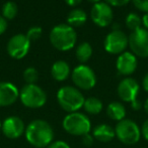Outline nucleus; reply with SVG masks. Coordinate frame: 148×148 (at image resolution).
<instances>
[{"mask_svg": "<svg viewBox=\"0 0 148 148\" xmlns=\"http://www.w3.org/2000/svg\"><path fill=\"white\" fill-rule=\"evenodd\" d=\"M57 101L59 106L68 113H74L83 107L84 97L77 88L64 86L57 92Z\"/></svg>", "mask_w": 148, "mask_h": 148, "instance_id": "obj_3", "label": "nucleus"}, {"mask_svg": "<svg viewBox=\"0 0 148 148\" xmlns=\"http://www.w3.org/2000/svg\"><path fill=\"white\" fill-rule=\"evenodd\" d=\"M1 130L9 139H17L26 132L24 121L17 116H10L2 122Z\"/></svg>", "mask_w": 148, "mask_h": 148, "instance_id": "obj_13", "label": "nucleus"}, {"mask_svg": "<svg viewBox=\"0 0 148 148\" xmlns=\"http://www.w3.org/2000/svg\"><path fill=\"white\" fill-rule=\"evenodd\" d=\"M142 24L144 25V27L148 30V12L143 15V17H142Z\"/></svg>", "mask_w": 148, "mask_h": 148, "instance_id": "obj_34", "label": "nucleus"}, {"mask_svg": "<svg viewBox=\"0 0 148 148\" xmlns=\"http://www.w3.org/2000/svg\"><path fill=\"white\" fill-rule=\"evenodd\" d=\"M1 126H2V123H1V121H0V130H1Z\"/></svg>", "mask_w": 148, "mask_h": 148, "instance_id": "obj_37", "label": "nucleus"}, {"mask_svg": "<svg viewBox=\"0 0 148 148\" xmlns=\"http://www.w3.org/2000/svg\"><path fill=\"white\" fill-rule=\"evenodd\" d=\"M19 97V91L12 83L0 82V107L14 104Z\"/></svg>", "mask_w": 148, "mask_h": 148, "instance_id": "obj_15", "label": "nucleus"}, {"mask_svg": "<svg viewBox=\"0 0 148 148\" xmlns=\"http://www.w3.org/2000/svg\"><path fill=\"white\" fill-rule=\"evenodd\" d=\"M107 114L112 120L122 121L126 116V109L120 102H112L107 108Z\"/></svg>", "mask_w": 148, "mask_h": 148, "instance_id": "obj_18", "label": "nucleus"}, {"mask_svg": "<svg viewBox=\"0 0 148 148\" xmlns=\"http://www.w3.org/2000/svg\"><path fill=\"white\" fill-rule=\"evenodd\" d=\"M7 26H8L7 20L2 15H0V35L5 32L6 29H7Z\"/></svg>", "mask_w": 148, "mask_h": 148, "instance_id": "obj_29", "label": "nucleus"}, {"mask_svg": "<svg viewBox=\"0 0 148 148\" xmlns=\"http://www.w3.org/2000/svg\"><path fill=\"white\" fill-rule=\"evenodd\" d=\"M103 102L99 99L95 97H89L85 99L84 104H83V108L88 114L91 115H97V114L101 113L103 110Z\"/></svg>", "mask_w": 148, "mask_h": 148, "instance_id": "obj_20", "label": "nucleus"}, {"mask_svg": "<svg viewBox=\"0 0 148 148\" xmlns=\"http://www.w3.org/2000/svg\"><path fill=\"white\" fill-rule=\"evenodd\" d=\"M31 47V40L26 34L18 33L9 39L7 43V53L12 59L22 60L28 55Z\"/></svg>", "mask_w": 148, "mask_h": 148, "instance_id": "obj_11", "label": "nucleus"}, {"mask_svg": "<svg viewBox=\"0 0 148 148\" xmlns=\"http://www.w3.org/2000/svg\"><path fill=\"white\" fill-rule=\"evenodd\" d=\"M140 91L139 84L135 79H123L118 86V95L121 100L130 103L134 110L141 109V103L137 100V96Z\"/></svg>", "mask_w": 148, "mask_h": 148, "instance_id": "obj_7", "label": "nucleus"}, {"mask_svg": "<svg viewBox=\"0 0 148 148\" xmlns=\"http://www.w3.org/2000/svg\"><path fill=\"white\" fill-rule=\"evenodd\" d=\"M141 24H142V18L138 15L137 13L131 12L127 15L126 17V26L130 30L135 31L139 28H141Z\"/></svg>", "mask_w": 148, "mask_h": 148, "instance_id": "obj_23", "label": "nucleus"}, {"mask_svg": "<svg viewBox=\"0 0 148 148\" xmlns=\"http://www.w3.org/2000/svg\"><path fill=\"white\" fill-rule=\"evenodd\" d=\"M19 99L26 107L30 109H39L46 104L47 95L38 85L26 84L19 91Z\"/></svg>", "mask_w": 148, "mask_h": 148, "instance_id": "obj_6", "label": "nucleus"}, {"mask_svg": "<svg viewBox=\"0 0 148 148\" xmlns=\"http://www.w3.org/2000/svg\"><path fill=\"white\" fill-rule=\"evenodd\" d=\"M18 8L16 3L12 1H7L2 6V16L6 20H11L17 15Z\"/></svg>", "mask_w": 148, "mask_h": 148, "instance_id": "obj_22", "label": "nucleus"}, {"mask_svg": "<svg viewBox=\"0 0 148 148\" xmlns=\"http://www.w3.org/2000/svg\"><path fill=\"white\" fill-rule=\"evenodd\" d=\"M115 134L122 143L126 145H133L140 140L141 129L134 121L130 119H123L117 123Z\"/></svg>", "mask_w": 148, "mask_h": 148, "instance_id": "obj_5", "label": "nucleus"}, {"mask_svg": "<svg viewBox=\"0 0 148 148\" xmlns=\"http://www.w3.org/2000/svg\"><path fill=\"white\" fill-rule=\"evenodd\" d=\"M129 45V37L120 29H114L106 36L104 47L112 55H121Z\"/></svg>", "mask_w": 148, "mask_h": 148, "instance_id": "obj_9", "label": "nucleus"}, {"mask_svg": "<svg viewBox=\"0 0 148 148\" xmlns=\"http://www.w3.org/2000/svg\"><path fill=\"white\" fill-rule=\"evenodd\" d=\"M128 37L132 53L140 58H148V30L146 28L132 31Z\"/></svg>", "mask_w": 148, "mask_h": 148, "instance_id": "obj_10", "label": "nucleus"}, {"mask_svg": "<svg viewBox=\"0 0 148 148\" xmlns=\"http://www.w3.org/2000/svg\"><path fill=\"white\" fill-rule=\"evenodd\" d=\"M116 66L120 75H123V76L132 75L137 69L136 56L129 51H124L117 59Z\"/></svg>", "mask_w": 148, "mask_h": 148, "instance_id": "obj_14", "label": "nucleus"}, {"mask_svg": "<svg viewBox=\"0 0 148 148\" xmlns=\"http://www.w3.org/2000/svg\"><path fill=\"white\" fill-rule=\"evenodd\" d=\"M87 15L85 11L79 8H74L69 12L67 16V24L70 26H81L86 22Z\"/></svg>", "mask_w": 148, "mask_h": 148, "instance_id": "obj_19", "label": "nucleus"}, {"mask_svg": "<svg viewBox=\"0 0 148 148\" xmlns=\"http://www.w3.org/2000/svg\"><path fill=\"white\" fill-rule=\"evenodd\" d=\"M26 36L30 39L31 41L33 40H37V39L40 38V36L42 35V28L40 26H33L26 32Z\"/></svg>", "mask_w": 148, "mask_h": 148, "instance_id": "obj_25", "label": "nucleus"}, {"mask_svg": "<svg viewBox=\"0 0 148 148\" xmlns=\"http://www.w3.org/2000/svg\"><path fill=\"white\" fill-rule=\"evenodd\" d=\"M76 40L77 34L74 28L66 23L54 26L50 32V42L58 51H70L74 47Z\"/></svg>", "mask_w": 148, "mask_h": 148, "instance_id": "obj_2", "label": "nucleus"}, {"mask_svg": "<svg viewBox=\"0 0 148 148\" xmlns=\"http://www.w3.org/2000/svg\"><path fill=\"white\" fill-rule=\"evenodd\" d=\"M39 79V73L34 66H28L24 72V80L28 85L36 84Z\"/></svg>", "mask_w": 148, "mask_h": 148, "instance_id": "obj_24", "label": "nucleus"}, {"mask_svg": "<svg viewBox=\"0 0 148 148\" xmlns=\"http://www.w3.org/2000/svg\"><path fill=\"white\" fill-rule=\"evenodd\" d=\"M72 81L77 88L90 90L97 84V76L93 70L86 64H79L72 72Z\"/></svg>", "mask_w": 148, "mask_h": 148, "instance_id": "obj_8", "label": "nucleus"}, {"mask_svg": "<svg viewBox=\"0 0 148 148\" xmlns=\"http://www.w3.org/2000/svg\"><path fill=\"white\" fill-rule=\"evenodd\" d=\"M132 2L138 10L145 13L148 12V0H132Z\"/></svg>", "mask_w": 148, "mask_h": 148, "instance_id": "obj_26", "label": "nucleus"}, {"mask_svg": "<svg viewBox=\"0 0 148 148\" xmlns=\"http://www.w3.org/2000/svg\"><path fill=\"white\" fill-rule=\"evenodd\" d=\"M82 143L85 146H91L93 143V137L90 134H86L84 136H82Z\"/></svg>", "mask_w": 148, "mask_h": 148, "instance_id": "obj_30", "label": "nucleus"}, {"mask_svg": "<svg viewBox=\"0 0 148 148\" xmlns=\"http://www.w3.org/2000/svg\"><path fill=\"white\" fill-rule=\"evenodd\" d=\"M47 148H70V146H69V144H68V143L65 142V141L57 140V141H54V142H52Z\"/></svg>", "mask_w": 148, "mask_h": 148, "instance_id": "obj_28", "label": "nucleus"}, {"mask_svg": "<svg viewBox=\"0 0 148 148\" xmlns=\"http://www.w3.org/2000/svg\"><path fill=\"white\" fill-rule=\"evenodd\" d=\"M51 75L53 79L58 82H63L69 77L70 66L64 60H57L51 68Z\"/></svg>", "mask_w": 148, "mask_h": 148, "instance_id": "obj_17", "label": "nucleus"}, {"mask_svg": "<svg viewBox=\"0 0 148 148\" xmlns=\"http://www.w3.org/2000/svg\"><path fill=\"white\" fill-rule=\"evenodd\" d=\"M64 130L74 136H84L90 132L91 123L86 115L78 112L69 113L62 122Z\"/></svg>", "mask_w": 148, "mask_h": 148, "instance_id": "obj_4", "label": "nucleus"}, {"mask_svg": "<svg viewBox=\"0 0 148 148\" xmlns=\"http://www.w3.org/2000/svg\"><path fill=\"white\" fill-rule=\"evenodd\" d=\"M115 136V129L108 124L97 125L92 131V137L101 142H110Z\"/></svg>", "mask_w": 148, "mask_h": 148, "instance_id": "obj_16", "label": "nucleus"}, {"mask_svg": "<svg viewBox=\"0 0 148 148\" xmlns=\"http://www.w3.org/2000/svg\"><path fill=\"white\" fill-rule=\"evenodd\" d=\"M87 1L91 2V3H99V2H101V0H87Z\"/></svg>", "mask_w": 148, "mask_h": 148, "instance_id": "obj_36", "label": "nucleus"}, {"mask_svg": "<svg viewBox=\"0 0 148 148\" xmlns=\"http://www.w3.org/2000/svg\"><path fill=\"white\" fill-rule=\"evenodd\" d=\"M75 55L80 62H86L92 56V47L88 42H82L77 47Z\"/></svg>", "mask_w": 148, "mask_h": 148, "instance_id": "obj_21", "label": "nucleus"}, {"mask_svg": "<svg viewBox=\"0 0 148 148\" xmlns=\"http://www.w3.org/2000/svg\"><path fill=\"white\" fill-rule=\"evenodd\" d=\"M142 86H143V89L148 93V73L144 76L143 78V81H142Z\"/></svg>", "mask_w": 148, "mask_h": 148, "instance_id": "obj_32", "label": "nucleus"}, {"mask_svg": "<svg viewBox=\"0 0 148 148\" xmlns=\"http://www.w3.org/2000/svg\"><path fill=\"white\" fill-rule=\"evenodd\" d=\"M130 0H106V3H108L110 6H115V7H120L128 4Z\"/></svg>", "mask_w": 148, "mask_h": 148, "instance_id": "obj_27", "label": "nucleus"}, {"mask_svg": "<svg viewBox=\"0 0 148 148\" xmlns=\"http://www.w3.org/2000/svg\"><path fill=\"white\" fill-rule=\"evenodd\" d=\"M24 134L28 142L36 148L48 147L54 139L52 126L47 121L41 119L32 121L26 126Z\"/></svg>", "mask_w": 148, "mask_h": 148, "instance_id": "obj_1", "label": "nucleus"}, {"mask_svg": "<svg viewBox=\"0 0 148 148\" xmlns=\"http://www.w3.org/2000/svg\"><path fill=\"white\" fill-rule=\"evenodd\" d=\"M81 1H82V0H65V2L69 6H76V5H78V4H80Z\"/></svg>", "mask_w": 148, "mask_h": 148, "instance_id": "obj_33", "label": "nucleus"}, {"mask_svg": "<svg viewBox=\"0 0 148 148\" xmlns=\"http://www.w3.org/2000/svg\"><path fill=\"white\" fill-rule=\"evenodd\" d=\"M143 108H144L145 112H146V113L148 114V99L144 102V105H143Z\"/></svg>", "mask_w": 148, "mask_h": 148, "instance_id": "obj_35", "label": "nucleus"}, {"mask_svg": "<svg viewBox=\"0 0 148 148\" xmlns=\"http://www.w3.org/2000/svg\"><path fill=\"white\" fill-rule=\"evenodd\" d=\"M141 134L143 135L145 140L148 141V119L143 123L142 128H141Z\"/></svg>", "mask_w": 148, "mask_h": 148, "instance_id": "obj_31", "label": "nucleus"}, {"mask_svg": "<svg viewBox=\"0 0 148 148\" xmlns=\"http://www.w3.org/2000/svg\"><path fill=\"white\" fill-rule=\"evenodd\" d=\"M90 17L95 25L99 27H106L113 21L114 13L109 4L106 2H99L95 3L91 8Z\"/></svg>", "mask_w": 148, "mask_h": 148, "instance_id": "obj_12", "label": "nucleus"}]
</instances>
